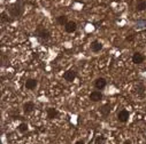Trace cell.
<instances>
[{"label": "cell", "mask_w": 146, "mask_h": 144, "mask_svg": "<svg viewBox=\"0 0 146 144\" xmlns=\"http://www.w3.org/2000/svg\"><path fill=\"white\" fill-rule=\"evenodd\" d=\"M64 29L68 33H72V32H75L76 29H77V24L75 22H72V21H68V23L64 25Z\"/></svg>", "instance_id": "5"}, {"label": "cell", "mask_w": 146, "mask_h": 144, "mask_svg": "<svg viewBox=\"0 0 146 144\" xmlns=\"http://www.w3.org/2000/svg\"><path fill=\"white\" fill-rule=\"evenodd\" d=\"M37 85H38V82H37V80H36V79H29V80L25 81V88L30 89V90L35 89L36 87H37Z\"/></svg>", "instance_id": "11"}, {"label": "cell", "mask_w": 146, "mask_h": 144, "mask_svg": "<svg viewBox=\"0 0 146 144\" xmlns=\"http://www.w3.org/2000/svg\"><path fill=\"white\" fill-rule=\"evenodd\" d=\"M128 119H129V112L127 110H121L117 113V120L120 122H127Z\"/></svg>", "instance_id": "4"}, {"label": "cell", "mask_w": 146, "mask_h": 144, "mask_svg": "<svg viewBox=\"0 0 146 144\" xmlns=\"http://www.w3.org/2000/svg\"><path fill=\"white\" fill-rule=\"evenodd\" d=\"M106 85H107V82H106V80H105L104 78H98V79H96V81H94V87H96L98 90L104 89V88L106 87Z\"/></svg>", "instance_id": "7"}, {"label": "cell", "mask_w": 146, "mask_h": 144, "mask_svg": "<svg viewBox=\"0 0 146 144\" xmlns=\"http://www.w3.org/2000/svg\"><path fill=\"white\" fill-rule=\"evenodd\" d=\"M144 90H145L144 85H143V84H138V86L136 87V92H137L139 95H143V94H144Z\"/></svg>", "instance_id": "17"}, {"label": "cell", "mask_w": 146, "mask_h": 144, "mask_svg": "<svg viewBox=\"0 0 146 144\" xmlns=\"http://www.w3.org/2000/svg\"><path fill=\"white\" fill-rule=\"evenodd\" d=\"M56 22H58V24H59V25H66V24L68 23L67 16H64V15H61V16L56 17Z\"/></svg>", "instance_id": "15"}, {"label": "cell", "mask_w": 146, "mask_h": 144, "mask_svg": "<svg viewBox=\"0 0 146 144\" xmlns=\"http://www.w3.org/2000/svg\"><path fill=\"white\" fill-rule=\"evenodd\" d=\"M19 132H20V133H27V132H28V125H27L25 122L20 124V126H19Z\"/></svg>", "instance_id": "16"}, {"label": "cell", "mask_w": 146, "mask_h": 144, "mask_svg": "<svg viewBox=\"0 0 146 144\" xmlns=\"http://www.w3.org/2000/svg\"><path fill=\"white\" fill-rule=\"evenodd\" d=\"M12 21H13V18H9L6 13L1 14V22H12Z\"/></svg>", "instance_id": "19"}, {"label": "cell", "mask_w": 146, "mask_h": 144, "mask_svg": "<svg viewBox=\"0 0 146 144\" xmlns=\"http://www.w3.org/2000/svg\"><path fill=\"white\" fill-rule=\"evenodd\" d=\"M144 61H145V56H144L143 54H140V53H135V54L132 55V62H133L135 64H141Z\"/></svg>", "instance_id": "6"}, {"label": "cell", "mask_w": 146, "mask_h": 144, "mask_svg": "<svg viewBox=\"0 0 146 144\" xmlns=\"http://www.w3.org/2000/svg\"><path fill=\"white\" fill-rule=\"evenodd\" d=\"M63 78L66 81L68 82H71V81H74L75 78H76V72L74 70H69L67 72H64V75H63Z\"/></svg>", "instance_id": "3"}, {"label": "cell", "mask_w": 146, "mask_h": 144, "mask_svg": "<svg viewBox=\"0 0 146 144\" xmlns=\"http://www.w3.org/2000/svg\"><path fill=\"white\" fill-rule=\"evenodd\" d=\"M35 110V104H33V102H27L24 105H23V111H24V113H31L32 111Z\"/></svg>", "instance_id": "9"}, {"label": "cell", "mask_w": 146, "mask_h": 144, "mask_svg": "<svg viewBox=\"0 0 146 144\" xmlns=\"http://www.w3.org/2000/svg\"><path fill=\"white\" fill-rule=\"evenodd\" d=\"M7 10H8L9 15H11L13 18L20 17V16L22 15V13H23V5H22L20 1H16V3L12 4V5L7 8Z\"/></svg>", "instance_id": "1"}, {"label": "cell", "mask_w": 146, "mask_h": 144, "mask_svg": "<svg viewBox=\"0 0 146 144\" xmlns=\"http://www.w3.org/2000/svg\"><path fill=\"white\" fill-rule=\"evenodd\" d=\"M102 49V44L101 43H99V41H93L92 44H91V50L93 52V53H98V52H100Z\"/></svg>", "instance_id": "12"}, {"label": "cell", "mask_w": 146, "mask_h": 144, "mask_svg": "<svg viewBox=\"0 0 146 144\" xmlns=\"http://www.w3.org/2000/svg\"><path fill=\"white\" fill-rule=\"evenodd\" d=\"M59 117V111L56 109H54V107H50V109H47V118L48 119H55Z\"/></svg>", "instance_id": "10"}, {"label": "cell", "mask_w": 146, "mask_h": 144, "mask_svg": "<svg viewBox=\"0 0 146 144\" xmlns=\"http://www.w3.org/2000/svg\"><path fill=\"white\" fill-rule=\"evenodd\" d=\"M75 144H85V143H84V141H83V139H81V141H77Z\"/></svg>", "instance_id": "21"}, {"label": "cell", "mask_w": 146, "mask_h": 144, "mask_svg": "<svg viewBox=\"0 0 146 144\" xmlns=\"http://www.w3.org/2000/svg\"><path fill=\"white\" fill-rule=\"evenodd\" d=\"M133 39H135V37H133L132 34H130V35H128V37H127V40L128 41H133Z\"/></svg>", "instance_id": "20"}, {"label": "cell", "mask_w": 146, "mask_h": 144, "mask_svg": "<svg viewBox=\"0 0 146 144\" xmlns=\"http://www.w3.org/2000/svg\"><path fill=\"white\" fill-rule=\"evenodd\" d=\"M106 142V137L104 135H100L96 138V144H104Z\"/></svg>", "instance_id": "18"}, {"label": "cell", "mask_w": 146, "mask_h": 144, "mask_svg": "<svg viewBox=\"0 0 146 144\" xmlns=\"http://www.w3.org/2000/svg\"><path fill=\"white\" fill-rule=\"evenodd\" d=\"M90 99L92 102H99V101L102 99V94L100 92H98V90H94V92H92L90 94Z\"/></svg>", "instance_id": "8"}, {"label": "cell", "mask_w": 146, "mask_h": 144, "mask_svg": "<svg viewBox=\"0 0 146 144\" xmlns=\"http://www.w3.org/2000/svg\"><path fill=\"white\" fill-rule=\"evenodd\" d=\"M36 34H37V37L40 41H46L51 38V32L46 29H43V27H38L37 31H36Z\"/></svg>", "instance_id": "2"}, {"label": "cell", "mask_w": 146, "mask_h": 144, "mask_svg": "<svg viewBox=\"0 0 146 144\" xmlns=\"http://www.w3.org/2000/svg\"><path fill=\"white\" fill-rule=\"evenodd\" d=\"M123 144H132V143H131V141H125Z\"/></svg>", "instance_id": "22"}, {"label": "cell", "mask_w": 146, "mask_h": 144, "mask_svg": "<svg viewBox=\"0 0 146 144\" xmlns=\"http://www.w3.org/2000/svg\"><path fill=\"white\" fill-rule=\"evenodd\" d=\"M109 112H111V106H109L108 104L104 105L101 109H100V113H101L102 116H105V117H107V116L109 115Z\"/></svg>", "instance_id": "14"}, {"label": "cell", "mask_w": 146, "mask_h": 144, "mask_svg": "<svg viewBox=\"0 0 146 144\" xmlns=\"http://www.w3.org/2000/svg\"><path fill=\"white\" fill-rule=\"evenodd\" d=\"M136 8L138 12H143L146 9V1L145 0H138L137 4H136Z\"/></svg>", "instance_id": "13"}]
</instances>
